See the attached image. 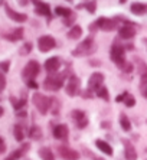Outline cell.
<instances>
[{"label": "cell", "mask_w": 147, "mask_h": 160, "mask_svg": "<svg viewBox=\"0 0 147 160\" xmlns=\"http://www.w3.org/2000/svg\"><path fill=\"white\" fill-rule=\"evenodd\" d=\"M88 29H89V32H95V29H98V26H97V23L94 22V23H91L88 26Z\"/></svg>", "instance_id": "43"}, {"label": "cell", "mask_w": 147, "mask_h": 160, "mask_svg": "<svg viewBox=\"0 0 147 160\" xmlns=\"http://www.w3.org/2000/svg\"><path fill=\"white\" fill-rule=\"evenodd\" d=\"M38 153H39V157L42 160H55V156H53V153L49 147H41Z\"/></svg>", "instance_id": "23"}, {"label": "cell", "mask_w": 147, "mask_h": 160, "mask_svg": "<svg viewBox=\"0 0 147 160\" xmlns=\"http://www.w3.org/2000/svg\"><path fill=\"white\" fill-rule=\"evenodd\" d=\"M133 68H134V67H133V63L131 62H127V65L124 67V69H123V71H124V72H131Z\"/></svg>", "instance_id": "38"}, {"label": "cell", "mask_w": 147, "mask_h": 160, "mask_svg": "<svg viewBox=\"0 0 147 160\" xmlns=\"http://www.w3.org/2000/svg\"><path fill=\"white\" fill-rule=\"evenodd\" d=\"M124 102H125V107L131 108V107H134V105H136V98L133 97L131 94H127V95H125Z\"/></svg>", "instance_id": "33"}, {"label": "cell", "mask_w": 147, "mask_h": 160, "mask_svg": "<svg viewBox=\"0 0 147 160\" xmlns=\"http://www.w3.org/2000/svg\"><path fill=\"white\" fill-rule=\"evenodd\" d=\"M18 3L20 4V6H28V3H29V0H18Z\"/></svg>", "instance_id": "44"}, {"label": "cell", "mask_w": 147, "mask_h": 160, "mask_svg": "<svg viewBox=\"0 0 147 160\" xmlns=\"http://www.w3.org/2000/svg\"><path fill=\"white\" fill-rule=\"evenodd\" d=\"M55 15L58 16H62V18H68V16L72 15V10L68 8H62V6H58V8L55 9Z\"/></svg>", "instance_id": "30"}, {"label": "cell", "mask_w": 147, "mask_h": 160, "mask_svg": "<svg viewBox=\"0 0 147 160\" xmlns=\"http://www.w3.org/2000/svg\"><path fill=\"white\" fill-rule=\"evenodd\" d=\"M68 134H69V130H68V126H65V124H58L53 128V137L56 140L65 142V140H68Z\"/></svg>", "instance_id": "16"}, {"label": "cell", "mask_w": 147, "mask_h": 160, "mask_svg": "<svg viewBox=\"0 0 147 160\" xmlns=\"http://www.w3.org/2000/svg\"><path fill=\"white\" fill-rule=\"evenodd\" d=\"M95 146L98 147V150H101V152H103L104 154H107V156H111V154H113V147H111L107 142L101 140V138L95 140Z\"/></svg>", "instance_id": "21"}, {"label": "cell", "mask_w": 147, "mask_h": 160, "mask_svg": "<svg viewBox=\"0 0 147 160\" xmlns=\"http://www.w3.org/2000/svg\"><path fill=\"white\" fill-rule=\"evenodd\" d=\"M23 33H25V29H23V28H16V29H13L12 33L3 35V38H6V39L10 42H16V41H20V39H22Z\"/></svg>", "instance_id": "18"}, {"label": "cell", "mask_w": 147, "mask_h": 160, "mask_svg": "<svg viewBox=\"0 0 147 160\" xmlns=\"http://www.w3.org/2000/svg\"><path fill=\"white\" fill-rule=\"evenodd\" d=\"M127 94H129V92H124V94H121V95H118V97L115 98V101H117V102H121V101H124Z\"/></svg>", "instance_id": "41"}, {"label": "cell", "mask_w": 147, "mask_h": 160, "mask_svg": "<svg viewBox=\"0 0 147 160\" xmlns=\"http://www.w3.org/2000/svg\"><path fill=\"white\" fill-rule=\"evenodd\" d=\"M4 152H6V144H4L3 138H0V154H2V153H4Z\"/></svg>", "instance_id": "39"}, {"label": "cell", "mask_w": 147, "mask_h": 160, "mask_svg": "<svg viewBox=\"0 0 147 160\" xmlns=\"http://www.w3.org/2000/svg\"><path fill=\"white\" fill-rule=\"evenodd\" d=\"M28 150H29V144H28V143H25V144H22V147H20V149L15 150V152H12L6 160H19L26 152H28Z\"/></svg>", "instance_id": "20"}, {"label": "cell", "mask_w": 147, "mask_h": 160, "mask_svg": "<svg viewBox=\"0 0 147 160\" xmlns=\"http://www.w3.org/2000/svg\"><path fill=\"white\" fill-rule=\"evenodd\" d=\"M10 101H12L13 108H15L16 111L22 110V108L26 105V100H25V98H20V100H18V98H15V97H10Z\"/></svg>", "instance_id": "28"}, {"label": "cell", "mask_w": 147, "mask_h": 160, "mask_svg": "<svg viewBox=\"0 0 147 160\" xmlns=\"http://www.w3.org/2000/svg\"><path fill=\"white\" fill-rule=\"evenodd\" d=\"M13 134H15V138L18 142H23V138H25V133H23V128L20 124H16L15 128H13Z\"/></svg>", "instance_id": "29"}, {"label": "cell", "mask_w": 147, "mask_h": 160, "mask_svg": "<svg viewBox=\"0 0 147 160\" xmlns=\"http://www.w3.org/2000/svg\"><path fill=\"white\" fill-rule=\"evenodd\" d=\"M79 87H81V79L78 77H75V75H71L65 85V91L69 97H75L79 92Z\"/></svg>", "instance_id": "7"}, {"label": "cell", "mask_w": 147, "mask_h": 160, "mask_svg": "<svg viewBox=\"0 0 147 160\" xmlns=\"http://www.w3.org/2000/svg\"><path fill=\"white\" fill-rule=\"evenodd\" d=\"M4 87H6V78H4V74L0 72V91H3Z\"/></svg>", "instance_id": "37"}, {"label": "cell", "mask_w": 147, "mask_h": 160, "mask_svg": "<svg viewBox=\"0 0 147 160\" xmlns=\"http://www.w3.org/2000/svg\"><path fill=\"white\" fill-rule=\"evenodd\" d=\"M9 68H10V61H4V62H0V69L6 74L9 71Z\"/></svg>", "instance_id": "35"}, {"label": "cell", "mask_w": 147, "mask_h": 160, "mask_svg": "<svg viewBox=\"0 0 147 160\" xmlns=\"http://www.w3.org/2000/svg\"><path fill=\"white\" fill-rule=\"evenodd\" d=\"M59 68H61V59L56 58V56H52V58L45 61V69L49 74H56Z\"/></svg>", "instance_id": "15"}, {"label": "cell", "mask_w": 147, "mask_h": 160, "mask_svg": "<svg viewBox=\"0 0 147 160\" xmlns=\"http://www.w3.org/2000/svg\"><path fill=\"white\" fill-rule=\"evenodd\" d=\"M16 116L18 117H26L28 116V112H26L25 110H19V111H16Z\"/></svg>", "instance_id": "42"}, {"label": "cell", "mask_w": 147, "mask_h": 160, "mask_svg": "<svg viewBox=\"0 0 147 160\" xmlns=\"http://www.w3.org/2000/svg\"><path fill=\"white\" fill-rule=\"evenodd\" d=\"M33 4H35V13L39 16H46L48 20H51L52 13H51V6L45 2H41V0H32Z\"/></svg>", "instance_id": "10"}, {"label": "cell", "mask_w": 147, "mask_h": 160, "mask_svg": "<svg viewBox=\"0 0 147 160\" xmlns=\"http://www.w3.org/2000/svg\"><path fill=\"white\" fill-rule=\"evenodd\" d=\"M95 51H97V46H95V43H94V38L88 36V38H85L84 41L72 51V56H75V58L88 56V55H91V53H94Z\"/></svg>", "instance_id": "1"}, {"label": "cell", "mask_w": 147, "mask_h": 160, "mask_svg": "<svg viewBox=\"0 0 147 160\" xmlns=\"http://www.w3.org/2000/svg\"><path fill=\"white\" fill-rule=\"evenodd\" d=\"M82 8L87 9V12H88V13L94 15V13L97 12V2H95V0H89L88 3H85V4H78V6H77V9H82Z\"/></svg>", "instance_id": "24"}, {"label": "cell", "mask_w": 147, "mask_h": 160, "mask_svg": "<svg viewBox=\"0 0 147 160\" xmlns=\"http://www.w3.org/2000/svg\"><path fill=\"white\" fill-rule=\"evenodd\" d=\"M101 127H104V128H110V123H108V121H104V123L101 124Z\"/></svg>", "instance_id": "45"}, {"label": "cell", "mask_w": 147, "mask_h": 160, "mask_svg": "<svg viewBox=\"0 0 147 160\" xmlns=\"http://www.w3.org/2000/svg\"><path fill=\"white\" fill-rule=\"evenodd\" d=\"M118 35L121 39H133V38L136 36V28L134 26H121L118 29Z\"/></svg>", "instance_id": "17"}, {"label": "cell", "mask_w": 147, "mask_h": 160, "mask_svg": "<svg viewBox=\"0 0 147 160\" xmlns=\"http://www.w3.org/2000/svg\"><path fill=\"white\" fill-rule=\"evenodd\" d=\"M143 92H144V95H146V97H147V88H146V89H144Z\"/></svg>", "instance_id": "47"}, {"label": "cell", "mask_w": 147, "mask_h": 160, "mask_svg": "<svg viewBox=\"0 0 147 160\" xmlns=\"http://www.w3.org/2000/svg\"><path fill=\"white\" fill-rule=\"evenodd\" d=\"M58 153L63 160H78L79 159V153H78L77 150L69 149L68 146H59Z\"/></svg>", "instance_id": "11"}, {"label": "cell", "mask_w": 147, "mask_h": 160, "mask_svg": "<svg viewBox=\"0 0 147 160\" xmlns=\"http://www.w3.org/2000/svg\"><path fill=\"white\" fill-rule=\"evenodd\" d=\"M4 10H6V15L12 19V20H15L18 23H25L28 20V15L26 13H20V12H16L9 6V4H4Z\"/></svg>", "instance_id": "13"}, {"label": "cell", "mask_w": 147, "mask_h": 160, "mask_svg": "<svg viewBox=\"0 0 147 160\" xmlns=\"http://www.w3.org/2000/svg\"><path fill=\"white\" fill-rule=\"evenodd\" d=\"M120 126H121V128L124 131H130V130H131V123H130L129 117L125 116L124 112H121V114H120Z\"/></svg>", "instance_id": "25"}, {"label": "cell", "mask_w": 147, "mask_h": 160, "mask_svg": "<svg viewBox=\"0 0 147 160\" xmlns=\"http://www.w3.org/2000/svg\"><path fill=\"white\" fill-rule=\"evenodd\" d=\"M29 137L32 138V140H41V138H42V130H41V127H38V126L30 127Z\"/></svg>", "instance_id": "26"}, {"label": "cell", "mask_w": 147, "mask_h": 160, "mask_svg": "<svg viewBox=\"0 0 147 160\" xmlns=\"http://www.w3.org/2000/svg\"><path fill=\"white\" fill-rule=\"evenodd\" d=\"M97 26H98L99 30H104V32H111L114 30L115 26H117V20L115 19H110V18H105V16H101L95 20Z\"/></svg>", "instance_id": "8"}, {"label": "cell", "mask_w": 147, "mask_h": 160, "mask_svg": "<svg viewBox=\"0 0 147 160\" xmlns=\"http://www.w3.org/2000/svg\"><path fill=\"white\" fill-rule=\"evenodd\" d=\"M124 52L125 49L123 45L120 43H113V46H111V51H110V58L111 61L117 65L120 69H124V67L127 65V62H125V58H124Z\"/></svg>", "instance_id": "2"}, {"label": "cell", "mask_w": 147, "mask_h": 160, "mask_svg": "<svg viewBox=\"0 0 147 160\" xmlns=\"http://www.w3.org/2000/svg\"><path fill=\"white\" fill-rule=\"evenodd\" d=\"M3 114H4V108L2 107V105H0V117L3 116Z\"/></svg>", "instance_id": "46"}, {"label": "cell", "mask_w": 147, "mask_h": 160, "mask_svg": "<svg viewBox=\"0 0 147 160\" xmlns=\"http://www.w3.org/2000/svg\"><path fill=\"white\" fill-rule=\"evenodd\" d=\"M26 85H28V88L36 89L38 88V82L35 81V79H30V81H26Z\"/></svg>", "instance_id": "36"}, {"label": "cell", "mask_w": 147, "mask_h": 160, "mask_svg": "<svg viewBox=\"0 0 147 160\" xmlns=\"http://www.w3.org/2000/svg\"><path fill=\"white\" fill-rule=\"evenodd\" d=\"M89 65H91V67H99V65H101V62H99L98 59H91V61H89Z\"/></svg>", "instance_id": "40"}, {"label": "cell", "mask_w": 147, "mask_h": 160, "mask_svg": "<svg viewBox=\"0 0 147 160\" xmlns=\"http://www.w3.org/2000/svg\"><path fill=\"white\" fill-rule=\"evenodd\" d=\"M146 152H147V149H146Z\"/></svg>", "instance_id": "49"}, {"label": "cell", "mask_w": 147, "mask_h": 160, "mask_svg": "<svg viewBox=\"0 0 147 160\" xmlns=\"http://www.w3.org/2000/svg\"><path fill=\"white\" fill-rule=\"evenodd\" d=\"M56 46V41L55 38L51 36V35H43L38 39V49L41 51V52H49L52 49Z\"/></svg>", "instance_id": "6"}, {"label": "cell", "mask_w": 147, "mask_h": 160, "mask_svg": "<svg viewBox=\"0 0 147 160\" xmlns=\"http://www.w3.org/2000/svg\"><path fill=\"white\" fill-rule=\"evenodd\" d=\"M82 153H84L85 156L88 157V159H91V160H104V159H101V157H98V156H97V154H94V153H92V152H89V150L87 149L85 146H84V147H82Z\"/></svg>", "instance_id": "32"}, {"label": "cell", "mask_w": 147, "mask_h": 160, "mask_svg": "<svg viewBox=\"0 0 147 160\" xmlns=\"http://www.w3.org/2000/svg\"><path fill=\"white\" fill-rule=\"evenodd\" d=\"M75 20H77V16L72 13V15L68 16V18H63V19H62V23L65 25V26H71V28H72L74 23H75Z\"/></svg>", "instance_id": "31"}, {"label": "cell", "mask_w": 147, "mask_h": 160, "mask_svg": "<svg viewBox=\"0 0 147 160\" xmlns=\"http://www.w3.org/2000/svg\"><path fill=\"white\" fill-rule=\"evenodd\" d=\"M146 42H147V41H146Z\"/></svg>", "instance_id": "50"}, {"label": "cell", "mask_w": 147, "mask_h": 160, "mask_svg": "<svg viewBox=\"0 0 147 160\" xmlns=\"http://www.w3.org/2000/svg\"><path fill=\"white\" fill-rule=\"evenodd\" d=\"M121 143H123V146H124L125 160H137V152H136V149H134L133 143L130 142V140H125V138H123Z\"/></svg>", "instance_id": "14"}, {"label": "cell", "mask_w": 147, "mask_h": 160, "mask_svg": "<svg viewBox=\"0 0 147 160\" xmlns=\"http://www.w3.org/2000/svg\"><path fill=\"white\" fill-rule=\"evenodd\" d=\"M65 74H49L43 81V88L46 91H59L63 85Z\"/></svg>", "instance_id": "3"}, {"label": "cell", "mask_w": 147, "mask_h": 160, "mask_svg": "<svg viewBox=\"0 0 147 160\" xmlns=\"http://www.w3.org/2000/svg\"><path fill=\"white\" fill-rule=\"evenodd\" d=\"M30 51H32V43H30V42H26L22 48H20L19 53H20V55H28V53H30Z\"/></svg>", "instance_id": "34"}, {"label": "cell", "mask_w": 147, "mask_h": 160, "mask_svg": "<svg viewBox=\"0 0 147 160\" xmlns=\"http://www.w3.org/2000/svg\"><path fill=\"white\" fill-rule=\"evenodd\" d=\"M104 79H105L104 78V74H101V72H94V74H91V77H89V79H88V87H87V89H88L89 92L97 91L99 87H103Z\"/></svg>", "instance_id": "9"}, {"label": "cell", "mask_w": 147, "mask_h": 160, "mask_svg": "<svg viewBox=\"0 0 147 160\" xmlns=\"http://www.w3.org/2000/svg\"><path fill=\"white\" fill-rule=\"evenodd\" d=\"M72 118L75 121V126L78 128H85L88 126V118H87V114L82 110H74L72 111Z\"/></svg>", "instance_id": "12"}, {"label": "cell", "mask_w": 147, "mask_h": 160, "mask_svg": "<svg viewBox=\"0 0 147 160\" xmlns=\"http://www.w3.org/2000/svg\"><path fill=\"white\" fill-rule=\"evenodd\" d=\"M32 101H33V104H35V107L38 108V111L41 112L42 116H45V114L49 111V108H51V105H52V98L46 97V95H43V94H41V92L33 94Z\"/></svg>", "instance_id": "4"}, {"label": "cell", "mask_w": 147, "mask_h": 160, "mask_svg": "<svg viewBox=\"0 0 147 160\" xmlns=\"http://www.w3.org/2000/svg\"><path fill=\"white\" fill-rule=\"evenodd\" d=\"M97 97L101 98V100L104 101H110V94H108V89H107V87H99L98 89H97Z\"/></svg>", "instance_id": "27"}, {"label": "cell", "mask_w": 147, "mask_h": 160, "mask_svg": "<svg viewBox=\"0 0 147 160\" xmlns=\"http://www.w3.org/2000/svg\"><path fill=\"white\" fill-rule=\"evenodd\" d=\"M125 2H127V0H120V3H121V4H123V3H125Z\"/></svg>", "instance_id": "48"}, {"label": "cell", "mask_w": 147, "mask_h": 160, "mask_svg": "<svg viewBox=\"0 0 147 160\" xmlns=\"http://www.w3.org/2000/svg\"><path fill=\"white\" fill-rule=\"evenodd\" d=\"M66 36L69 38V39H74V41H77V39H79V38L82 36V28L79 26V25H74V26L71 28L69 30H68Z\"/></svg>", "instance_id": "22"}, {"label": "cell", "mask_w": 147, "mask_h": 160, "mask_svg": "<svg viewBox=\"0 0 147 160\" xmlns=\"http://www.w3.org/2000/svg\"><path fill=\"white\" fill-rule=\"evenodd\" d=\"M39 72H41V65H39V62L32 59L25 65V68H23V71H22V77L25 81H30V79L36 78L38 75H39Z\"/></svg>", "instance_id": "5"}, {"label": "cell", "mask_w": 147, "mask_h": 160, "mask_svg": "<svg viewBox=\"0 0 147 160\" xmlns=\"http://www.w3.org/2000/svg\"><path fill=\"white\" fill-rule=\"evenodd\" d=\"M130 12H131L133 15H136V16H141V15H144V13L147 12V4L139 3V2H134V3H131Z\"/></svg>", "instance_id": "19"}]
</instances>
